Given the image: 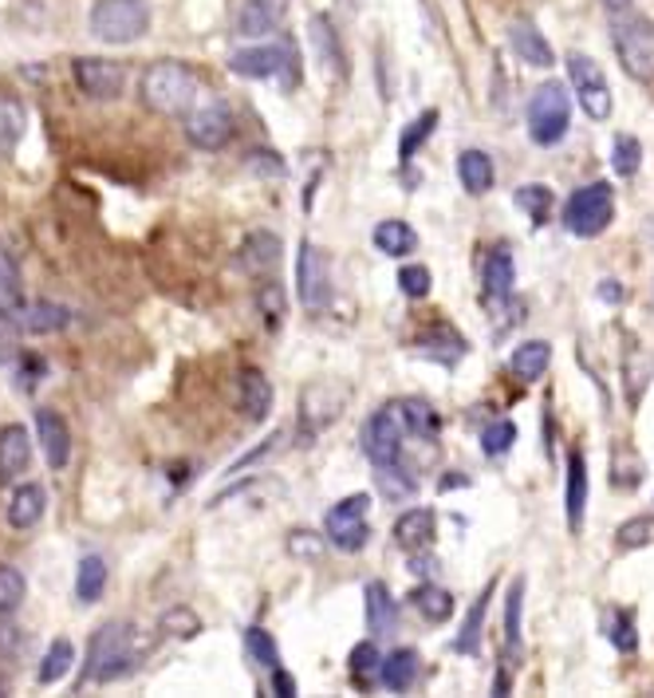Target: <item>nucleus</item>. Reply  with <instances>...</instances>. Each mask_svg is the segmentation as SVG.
<instances>
[{
    "label": "nucleus",
    "instance_id": "nucleus-15",
    "mask_svg": "<svg viewBox=\"0 0 654 698\" xmlns=\"http://www.w3.org/2000/svg\"><path fill=\"white\" fill-rule=\"evenodd\" d=\"M32 466V435L29 426L9 423L0 430V486H12Z\"/></svg>",
    "mask_w": 654,
    "mask_h": 698
},
{
    "label": "nucleus",
    "instance_id": "nucleus-18",
    "mask_svg": "<svg viewBox=\"0 0 654 698\" xmlns=\"http://www.w3.org/2000/svg\"><path fill=\"white\" fill-rule=\"evenodd\" d=\"M509 44H513V52L521 56V64L552 67V44L544 40V32L536 29L533 20H516L513 29H509Z\"/></svg>",
    "mask_w": 654,
    "mask_h": 698
},
{
    "label": "nucleus",
    "instance_id": "nucleus-25",
    "mask_svg": "<svg viewBox=\"0 0 654 698\" xmlns=\"http://www.w3.org/2000/svg\"><path fill=\"white\" fill-rule=\"evenodd\" d=\"M67 324H72V308L52 304V301H36L20 312V328L32 331V336H56V331H64Z\"/></svg>",
    "mask_w": 654,
    "mask_h": 698
},
{
    "label": "nucleus",
    "instance_id": "nucleus-32",
    "mask_svg": "<svg viewBox=\"0 0 654 698\" xmlns=\"http://www.w3.org/2000/svg\"><path fill=\"white\" fill-rule=\"evenodd\" d=\"M414 246H418V233H414L406 221H379L374 226V249L379 253H386V257H406V253H414Z\"/></svg>",
    "mask_w": 654,
    "mask_h": 698
},
{
    "label": "nucleus",
    "instance_id": "nucleus-31",
    "mask_svg": "<svg viewBox=\"0 0 654 698\" xmlns=\"http://www.w3.org/2000/svg\"><path fill=\"white\" fill-rule=\"evenodd\" d=\"M394 623H399V608H394L391 592H386V585L371 580V585H367V628H371L374 635H386Z\"/></svg>",
    "mask_w": 654,
    "mask_h": 698
},
{
    "label": "nucleus",
    "instance_id": "nucleus-48",
    "mask_svg": "<svg viewBox=\"0 0 654 698\" xmlns=\"http://www.w3.org/2000/svg\"><path fill=\"white\" fill-rule=\"evenodd\" d=\"M257 308H261V316H264V324H269V328H281L284 312H288L281 284H276V281L261 284V293H257Z\"/></svg>",
    "mask_w": 654,
    "mask_h": 698
},
{
    "label": "nucleus",
    "instance_id": "nucleus-44",
    "mask_svg": "<svg viewBox=\"0 0 654 698\" xmlns=\"http://www.w3.org/2000/svg\"><path fill=\"white\" fill-rule=\"evenodd\" d=\"M24 131V107L17 99H0V154H9Z\"/></svg>",
    "mask_w": 654,
    "mask_h": 698
},
{
    "label": "nucleus",
    "instance_id": "nucleus-2",
    "mask_svg": "<svg viewBox=\"0 0 654 698\" xmlns=\"http://www.w3.org/2000/svg\"><path fill=\"white\" fill-rule=\"evenodd\" d=\"M131 663H134V628L131 623H103V628L91 635L79 687L122 679V675L131 670Z\"/></svg>",
    "mask_w": 654,
    "mask_h": 698
},
{
    "label": "nucleus",
    "instance_id": "nucleus-58",
    "mask_svg": "<svg viewBox=\"0 0 654 698\" xmlns=\"http://www.w3.org/2000/svg\"><path fill=\"white\" fill-rule=\"evenodd\" d=\"M344 4H351V0H344Z\"/></svg>",
    "mask_w": 654,
    "mask_h": 698
},
{
    "label": "nucleus",
    "instance_id": "nucleus-12",
    "mask_svg": "<svg viewBox=\"0 0 654 698\" xmlns=\"http://www.w3.org/2000/svg\"><path fill=\"white\" fill-rule=\"evenodd\" d=\"M363 454L374 466H394L402 458V423L394 418V411H374L363 423Z\"/></svg>",
    "mask_w": 654,
    "mask_h": 698
},
{
    "label": "nucleus",
    "instance_id": "nucleus-24",
    "mask_svg": "<svg viewBox=\"0 0 654 698\" xmlns=\"http://www.w3.org/2000/svg\"><path fill=\"white\" fill-rule=\"evenodd\" d=\"M107 560L99 553H87L79 557V568H75V600L79 604H99L107 592Z\"/></svg>",
    "mask_w": 654,
    "mask_h": 698
},
{
    "label": "nucleus",
    "instance_id": "nucleus-34",
    "mask_svg": "<svg viewBox=\"0 0 654 698\" xmlns=\"http://www.w3.org/2000/svg\"><path fill=\"white\" fill-rule=\"evenodd\" d=\"M399 415H402V423L411 426V435H418V438H438V430H442V418H438V411H434L426 399H402L399 403Z\"/></svg>",
    "mask_w": 654,
    "mask_h": 698
},
{
    "label": "nucleus",
    "instance_id": "nucleus-4",
    "mask_svg": "<svg viewBox=\"0 0 654 698\" xmlns=\"http://www.w3.org/2000/svg\"><path fill=\"white\" fill-rule=\"evenodd\" d=\"M150 29L146 0H95L91 32L103 44H134Z\"/></svg>",
    "mask_w": 654,
    "mask_h": 698
},
{
    "label": "nucleus",
    "instance_id": "nucleus-7",
    "mask_svg": "<svg viewBox=\"0 0 654 698\" xmlns=\"http://www.w3.org/2000/svg\"><path fill=\"white\" fill-rule=\"evenodd\" d=\"M367 513H371V498H367V493H351V498H344L339 505H331L324 517L327 541H331L339 553H359V548L371 541Z\"/></svg>",
    "mask_w": 654,
    "mask_h": 698
},
{
    "label": "nucleus",
    "instance_id": "nucleus-27",
    "mask_svg": "<svg viewBox=\"0 0 654 698\" xmlns=\"http://www.w3.org/2000/svg\"><path fill=\"white\" fill-rule=\"evenodd\" d=\"M513 284H516V264L509 249H493L486 261V301L501 304L513 296Z\"/></svg>",
    "mask_w": 654,
    "mask_h": 698
},
{
    "label": "nucleus",
    "instance_id": "nucleus-41",
    "mask_svg": "<svg viewBox=\"0 0 654 698\" xmlns=\"http://www.w3.org/2000/svg\"><path fill=\"white\" fill-rule=\"evenodd\" d=\"M516 206L533 218V226H548V218H552V189L548 186H521L516 189Z\"/></svg>",
    "mask_w": 654,
    "mask_h": 698
},
{
    "label": "nucleus",
    "instance_id": "nucleus-54",
    "mask_svg": "<svg viewBox=\"0 0 654 698\" xmlns=\"http://www.w3.org/2000/svg\"><path fill=\"white\" fill-rule=\"evenodd\" d=\"M272 690H276L281 698H292V695H296V683H292V675H288L284 667H272Z\"/></svg>",
    "mask_w": 654,
    "mask_h": 698
},
{
    "label": "nucleus",
    "instance_id": "nucleus-39",
    "mask_svg": "<svg viewBox=\"0 0 654 698\" xmlns=\"http://www.w3.org/2000/svg\"><path fill=\"white\" fill-rule=\"evenodd\" d=\"M24 596H29V580L24 572L12 565H0V620L12 615L20 604H24Z\"/></svg>",
    "mask_w": 654,
    "mask_h": 698
},
{
    "label": "nucleus",
    "instance_id": "nucleus-53",
    "mask_svg": "<svg viewBox=\"0 0 654 698\" xmlns=\"http://www.w3.org/2000/svg\"><path fill=\"white\" fill-rule=\"evenodd\" d=\"M379 486H383L386 498H411L414 493V478H406L402 470H394V466H379Z\"/></svg>",
    "mask_w": 654,
    "mask_h": 698
},
{
    "label": "nucleus",
    "instance_id": "nucleus-9",
    "mask_svg": "<svg viewBox=\"0 0 654 698\" xmlns=\"http://www.w3.org/2000/svg\"><path fill=\"white\" fill-rule=\"evenodd\" d=\"M568 79H571V87H576V99H580L584 114L603 123V119L611 114V87H608V79H603V72H599L596 59L584 56V52H571Z\"/></svg>",
    "mask_w": 654,
    "mask_h": 698
},
{
    "label": "nucleus",
    "instance_id": "nucleus-36",
    "mask_svg": "<svg viewBox=\"0 0 654 698\" xmlns=\"http://www.w3.org/2000/svg\"><path fill=\"white\" fill-rule=\"evenodd\" d=\"M414 608H418L422 615L430 623H446L449 615H454V596L446 592V588H438V585H422V588H414Z\"/></svg>",
    "mask_w": 654,
    "mask_h": 698
},
{
    "label": "nucleus",
    "instance_id": "nucleus-47",
    "mask_svg": "<svg viewBox=\"0 0 654 698\" xmlns=\"http://www.w3.org/2000/svg\"><path fill=\"white\" fill-rule=\"evenodd\" d=\"M244 647H249V655H253L261 667H281V647H276V640H272L264 628H249L244 632Z\"/></svg>",
    "mask_w": 654,
    "mask_h": 698
},
{
    "label": "nucleus",
    "instance_id": "nucleus-28",
    "mask_svg": "<svg viewBox=\"0 0 654 698\" xmlns=\"http://www.w3.org/2000/svg\"><path fill=\"white\" fill-rule=\"evenodd\" d=\"M458 178L461 186H466V194H473V198H481V194H489L493 189V159H489L486 151H461L458 154Z\"/></svg>",
    "mask_w": 654,
    "mask_h": 698
},
{
    "label": "nucleus",
    "instance_id": "nucleus-45",
    "mask_svg": "<svg viewBox=\"0 0 654 698\" xmlns=\"http://www.w3.org/2000/svg\"><path fill=\"white\" fill-rule=\"evenodd\" d=\"M654 541V517H631L619 525L615 548L619 553H631V548H646Z\"/></svg>",
    "mask_w": 654,
    "mask_h": 698
},
{
    "label": "nucleus",
    "instance_id": "nucleus-19",
    "mask_svg": "<svg viewBox=\"0 0 654 698\" xmlns=\"http://www.w3.org/2000/svg\"><path fill=\"white\" fill-rule=\"evenodd\" d=\"M241 269L244 273H253V276H264L276 269V261H281V237L276 233H249L244 237V246H241Z\"/></svg>",
    "mask_w": 654,
    "mask_h": 698
},
{
    "label": "nucleus",
    "instance_id": "nucleus-17",
    "mask_svg": "<svg viewBox=\"0 0 654 698\" xmlns=\"http://www.w3.org/2000/svg\"><path fill=\"white\" fill-rule=\"evenodd\" d=\"M44 513H47L44 486H36V481H24V486H17V490H12L4 517H9L12 528H36L40 521H44Z\"/></svg>",
    "mask_w": 654,
    "mask_h": 698
},
{
    "label": "nucleus",
    "instance_id": "nucleus-11",
    "mask_svg": "<svg viewBox=\"0 0 654 698\" xmlns=\"http://www.w3.org/2000/svg\"><path fill=\"white\" fill-rule=\"evenodd\" d=\"M186 139L197 151H221L233 139V114L225 103H201L186 114Z\"/></svg>",
    "mask_w": 654,
    "mask_h": 698
},
{
    "label": "nucleus",
    "instance_id": "nucleus-6",
    "mask_svg": "<svg viewBox=\"0 0 654 698\" xmlns=\"http://www.w3.org/2000/svg\"><path fill=\"white\" fill-rule=\"evenodd\" d=\"M568 123H571L568 91H564L560 84L536 87V95L528 99V134H533L536 146H556V142H564Z\"/></svg>",
    "mask_w": 654,
    "mask_h": 698
},
{
    "label": "nucleus",
    "instance_id": "nucleus-40",
    "mask_svg": "<svg viewBox=\"0 0 654 698\" xmlns=\"http://www.w3.org/2000/svg\"><path fill=\"white\" fill-rule=\"evenodd\" d=\"M639 162H643V146H639V139H631V134H615V142H611V171H615L619 178H635Z\"/></svg>",
    "mask_w": 654,
    "mask_h": 698
},
{
    "label": "nucleus",
    "instance_id": "nucleus-20",
    "mask_svg": "<svg viewBox=\"0 0 654 698\" xmlns=\"http://www.w3.org/2000/svg\"><path fill=\"white\" fill-rule=\"evenodd\" d=\"M237 395H241L244 415L253 418V423H264V418H269V411H272V383L264 379V371L244 368L241 375H237Z\"/></svg>",
    "mask_w": 654,
    "mask_h": 698
},
{
    "label": "nucleus",
    "instance_id": "nucleus-42",
    "mask_svg": "<svg viewBox=\"0 0 654 698\" xmlns=\"http://www.w3.org/2000/svg\"><path fill=\"white\" fill-rule=\"evenodd\" d=\"M379 670H383L379 647H374V643H359L356 652H351V679H356V687L367 690L374 679H379Z\"/></svg>",
    "mask_w": 654,
    "mask_h": 698
},
{
    "label": "nucleus",
    "instance_id": "nucleus-57",
    "mask_svg": "<svg viewBox=\"0 0 654 698\" xmlns=\"http://www.w3.org/2000/svg\"><path fill=\"white\" fill-rule=\"evenodd\" d=\"M603 4H608L611 12H626L631 4H635V0H603Z\"/></svg>",
    "mask_w": 654,
    "mask_h": 698
},
{
    "label": "nucleus",
    "instance_id": "nucleus-3",
    "mask_svg": "<svg viewBox=\"0 0 654 698\" xmlns=\"http://www.w3.org/2000/svg\"><path fill=\"white\" fill-rule=\"evenodd\" d=\"M611 44L631 79H654V20L619 12L611 24Z\"/></svg>",
    "mask_w": 654,
    "mask_h": 698
},
{
    "label": "nucleus",
    "instance_id": "nucleus-49",
    "mask_svg": "<svg viewBox=\"0 0 654 698\" xmlns=\"http://www.w3.org/2000/svg\"><path fill=\"white\" fill-rule=\"evenodd\" d=\"M516 443V426L509 423V418H501V423H489L486 435H481V450L489 454V458H501V454H509Z\"/></svg>",
    "mask_w": 654,
    "mask_h": 698
},
{
    "label": "nucleus",
    "instance_id": "nucleus-23",
    "mask_svg": "<svg viewBox=\"0 0 654 698\" xmlns=\"http://www.w3.org/2000/svg\"><path fill=\"white\" fill-rule=\"evenodd\" d=\"M434 525H438L434 510L402 513V517L394 521V541H399V548H406V553H422V548L434 541Z\"/></svg>",
    "mask_w": 654,
    "mask_h": 698
},
{
    "label": "nucleus",
    "instance_id": "nucleus-43",
    "mask_svg": "<svg viewBox=\"0 0 654 698\" xmlns=\"http://www.w3.org/2000/svg\"><path fill=\"white\" fill-rule=\"evenodd\" d=\"M20 304H24V296H20L17 264L0 253V320H9L12 312H20Z\"/></svg>",
    "mask_w": 654,
    "mask_h": 698
},
{
    "label": "nucleus",
    "instance_id": "nucleus-16",
    "mask_svg": "<svg viewBox=\"0 0 654 698\" xmlns=\"http://www.w3.org/2000/svg\"><path fill=\"white\" fill-rule=\"evenodd\" d=\"M284 12H288V0H244L237 12V32L249 40L269 36L284 24Z\"/></svg>",
    "mask_w": 654,
    "mask_h": 698
},
{
    "label": "nucleus",
    "instance_id": "nucleus-13",
    "mask_svg": "<svg viewBox=\"0 0 654 698\" xmlns=\"http://www.w3.org/2000/svg\"><path fill=\"white\" fill-rule=\"evenodd\" d=\"M229 67H233V76H244V79H276L292 67V56H288V47H276V44L241 47V52H233Z\"/></svg>",
    "mask_w": 654,
    "mask_h": 698
},
{
    "label": "nucleus",
    "instance_id": "nucleus-22",
    "mask_svg": "<svg viewBox=\"0 0 654 698\" xmlns=\"http://www.w3.org/2000/svg\"><path fill=\"white\" fill-rule=\"evenodd\" d=\"M418 652L414 647H399V652H391L383 659V670H379V683H383L386 690H394V695H406V690L418 683Z\"/></svg>",
    "mask_w": 654,
    "mask_h": 698
},
{
    "label": "nucleus",
    "instance_id": "nucleus-29",
    "mask_svg": "<svg viewBox=\"0 0 654 698\" xmlns=\"http://www.w3.org/2000/svg\"><path fill=\"white\" fill-rule=\"evenodd\" d=\"M489 596H493V585L481 588V596L473 600V608L466 612V623H461L458 640H454V652L461 655H477L481 647V632H486V608H489Z\"/></svg>",
    "mask_w": 654,
    "mask_h": 698
},
{
    "label": "nucleus",
    "instance_id": "nucleus-5",
    "mask_svg": "<svg viewBox=\"0 0 654 698\" xmlns=\"http://www.w3.org/2000/svg\"><path fill=\"white\" fill-rule=\"evenodd\" d=\"M615 218V189L608 182H591V186L576 189L564 206V226L571 237H599Z\"/></svg>",
    "mask_w": 654,
    "mask_h": 698
},
{
    "label": "nucleus",
    "instance_id": "nucleus-33",
    "mask_svg": "<svg viewBox=\"0 0 654 698\" xmlns=\"http://www.w3.org/2000/svg\"><path fill=\"white\" fill-rule=\"evenodd\" d=\"M548 363H552V348L544 340H528L513 351V375L524 379V383L541 379L544 371H548Z\"/></svg>",
    "mask_w": 654,
    "mask_h": 698
},
{
    "label": "nucleus",
    "instance_id": "nucleus-14",
    "mask_svg": "<svg viewBox=\"0 0 654 698\" xmlns=\"http://www.w3.org/2000/svg\"><path fill=\"white\" fill-rule=\"evenodd\" d=\"M36 443L44 450V462L52 470H64L67 458H72V430H67L64 415L52 411V406H40L36 411Z\"/></svg>",
    "mask_w": 654,
    "mask_h": 698
},
{
    "label": "nucleus",
    "instance_id": "nucleus-35",
    "mask_svg": "<svg viewBox=\"0 0 654 698\" xmlns=\"http://www.w3.org/2000/svg\"><path fill=\"white\" fill-rule=\"evenodd\" d=\"M72 663H75V647H72V640H56V643H52V647H47L44 663H40L36 683H40V687H56V683L64 679L67 670H72Z\"/></svg>",
    "mask_w": 654,
    "mask_h": 698
},
{
    "label": "nucleus",
    "instance_id": "nucleus-56",
    "mask_svg": "<svg viewBox=\"0 0 654 698\" xmlns=\"http://www.w3.org/2000/svg\"><path fill=\"white\" fill-rule=\"evenodd\" d=\"M599 296H603V301H623V288H619V281H603V288H599Z\"/></svg>",
    "mask_w": 654,
    "mask_h": 698
},
{
    "label": "nucleus",
    "instance_id": "nucleus-30",
    "mask_svg": "<svg viewBox=\"0 0 654 698\" xmlns=\"http://www.w3.org/2000/svg\"><path fill=\"white\" fill-rule=\"evenodd\" d=\"M651 383V359H646V351L639 348L635 340L626 343L623 351V388H626V403L639 406V399H643V388Z\"/></svg>",
    "mask_w": 654,
    "mask_h": 698
},
{
    "label": "nucleus",
    "instance_id": "nucleus-38",
    "mask_svg": "<svg viewBox=\"0 0 654 698\" xmlns=\"http://www.w3.org/2000/svg\"><path fill=\"white\" fill-rule=\"evenodd\" d=\"M438 119H442V114L430 107V111L418 114V119H414V123L402 131V139H399V159L402 162H411L414 154H418V146H426V142H430V134H434V127H438Z\"/></svg>",
    "mask_w": 654,
    "mask_h": 698
},
{
    "label": "nucleus",
    "instance_id": "nucleus-50",
    "mask_svg": "<svg viewBox=\"0 0 654 698\" xmlns=\"http://www.w3.org/2000/svg\"><path fill=\"white\" fill-rule=\"evenodd\" d=\"M430 269L426 264H406L399 273V288L402 296H411V301H422V296H430Z\"/></svg>",
    "mask_w": 654,
    "mask_h": 698
},
{
    "label": "nucleus",
    "instance_id": "nucleus-1",
    "mask_svg": "<svg viewBox=\"0 0 654 698\" xmlns=\"http://www.w3.org/2000/svg\"><path fill=\"white\" fill-rule=\"evenodd\" d=\"M139 95L154 114L182 119V114H189L197 103V76L182 59H159V64H150L146 72H142Z\"/></svg>",
    "mask_w": 654,
    "mask_h": 698
},
{
    "label": "nucleus",
    "instance_id": "nucleus-51",
    "mask_svg": "<svg viewBox=\"0 0 654 698\" xmlns=\"http://www.w3.org/2000/svg\"><path fill=\"white\" fill-rule=\"evenodd\" d=\"M324 545H327V537H316L312 528H292L288 533V553L299 560H319L324 557Z\"/></svg>",
    "mask_w": 654,
    "mask_h": 698
},
{
    "label": "nucleus",
    "instance_id": "nucleus-52",
    "mask_svg": "<svg viewBox=\"0 0 654 698\" xmlns=\"http://www.w3.org/2000/svg\"><path fill=\"white\" fill-rule=\"evenodd\" d=\"M162 632L178 635V640H194V635L201 632V620H197L189 608H170V612L162 615Z\"/></svg>",
    "mask_w": 654,
    "mask_h": 698
},
{
    "label": "nucleus",
    "instance_id": "nucleus-21",
    "mask_svg": "<svg viewBox=\"0 0 654 698\" xmlns=\"http://www.w3.org/2000/svg\"><path fill=\"white\" fill-rule=\"evenodd\" d=\"M312 44H316L319 59L327 64V72H336L339 79H347V52L344 40H339V29L331 24V17H312Z\"/></svg>",
    "mask_w": 654,
    "mask_h": 698
},
{
    "label": "nucleus",
    "instance_id": "nucleus-26",
    "mask_svg": "<svg viewBox=\"0 0 654 698\" xmlns=\"http://www.w3.org/2000/svg\"><path fill=\"white\" fill-rule=\"evenodd\" d=\"M584 510H588V462L580 450L568 454V528L580 533Z\"/></svg>",
    "mask_w": 654,
    "mask_h": 698
},
{
    "label": "nucleus",
    "instance_id": "nucleus-37",
    "mask_svg": "<svg viewBox=\"0 0 654 698\" xmlns=\"http://www.w3.org/2000/svg\"><path fill=\"white\" fill-rule=\"evenodd\" d=\"M422 343H426L422 351H426V356H438L442 363H458V359L466 356V340H461L454 328H446V324H438L434 331H426V340Z\"/></svg>",
    "mask_w": 654,
    "mask_h": 698
},
{
    "label": "nucleus",
    "instance_id": "nucleus-10",
    "mask_svg": "<svg viewBox=\"0 0 654 698\" xmlns=\"http://www.w3.org/2000/svg\"><path fill=\"white\" fill-rule=\"evenodd\" d=\"M72 79L75 87L87 95V99H119L122 84H127V67L115 64V59H99V56H79L72 59Z\"/></svg>",
    "mask_w": 654,
    "mask_h": 698
},
{
    "label": "nucleus",
    "instance_id": "nucleus-46",
    "mask_svg": "<svg viewBox=\"0 0 654 698\" xmlns=\"http://www.w3.org/2000/svg\"><path fill=\"white\" fill-rule=\"evenodd\" d=\"M608 640L615 643V652L631 655L639 647V632H635V612H626V608H619L615 615H611L608 623Z\"/></svg>",
    "mask_w": 654,
    "mask_h": 698
},
{
    "label": "nucleus",
    "instance_id": "nucleus-8",
    "mask_svg": "<svg viewBox=\"0 0 654 698\" xmlns=\"http://www.w3.org/2000/svg\"><path fill=\"white\" fill-rule=\"evenodd\" d=\"M296 293H299V304L308 312H324L327 301H331V269H327V257L316 241H299Z\"/></svg>",
    "mask_w": 654,
    "mask_h": 698
},
{
    "label": "nucleus",
    "instance_id": "nucleus-55",
    "mask_svg": "<svg viewBox=\"0 0 654 698\" xmlns=\"http://www.w3.org/2000/svg\"><path fill=\"white\" fill-rule=\"evenodd\" d=\"M411 572H414V576L434 572V560H430V557H418V553H414V557H411Z\"/></svg>",
    "mask_w": 654,
    "mask_h": 698
}]
</instances>
